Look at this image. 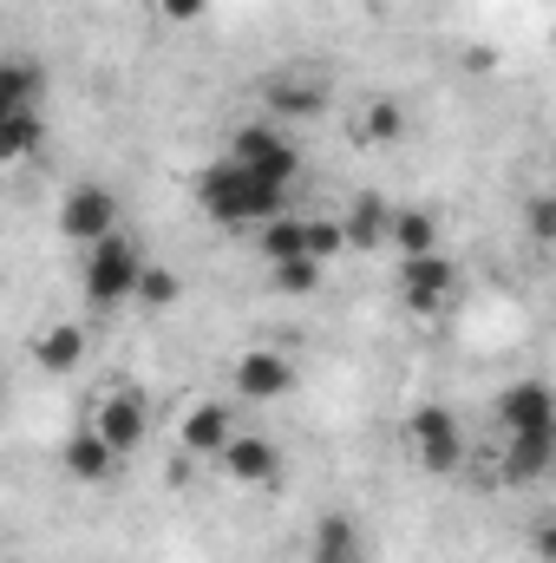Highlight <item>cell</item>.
Returning <instances> with one entry per match:
<instances>
[{
    "instance_id": "3957f363",
    "label": "cell",
    "mask_w": 556,
    "mask_h": 563,
    "mask_svg": "<svg viewBox=\"0 0 556 563\" xmlns=\"http://www.w3.org/2000/svg\"><path fill=\"white\" fill-rule=\"evenodd\" d=\"M334 106V73L314 59H281L263 73V119L276 125H308Z\"/></svg>"
},
{
    "instance_id": "52a82bcc",
    "label": "cell",
    "mask_w": 556,
    "mask_h": 563,
    "mask_svg": "<svg viewBox=\"0 0 556 563\" xmlns=\"http://www.w3.org/2000/svg\"><path fill=\"white\" fill-rule=\"evenodd\" d=\"M53 230H59L73 250H92V243H105L112 230H125V223H119V197H112L105 184H66V197H59V210H53Z\"/></svg>"
},
{
    "instance_id": "5b68a950",
    "label": "cell",
    "mask_w": 556,
    "mask_h": 563,
    "mask_svg": "<svg viewBox=\"0 0 556 563\" xmlns=\"http://www.w3.org/2000/svg\"><path fill=\"white\" fill-rule=\"evenodd\" d=\"M223 157H236L249 177H263L276 190H294V177H301V144L288 139V125H276V119H243L230 132V151Z\"/></svg>"
},
{
    "instance_id": "7c38bea8",
    "label": "cell",
    "mask_w": 556,
    "mask_h": 563,
    "mask_svg": "<svg viewBox=\"0 0 556 563\" xmlns=\"http://www.w3.org/2000/svg\"><path fill=\"white\" fill-rule=\"evenodd\" d=\"M119 465H125V459L112 452V439H105L92 420H79L66 439H59V472H66L73 485H112Z\"/></svg>"
},
{
    "instance_id": "2e32d148",
    "label": "cell",
    "mask_w": 556,
    "mask_h": 563,
    "mask_svg": "<svg viewBox=\"0 0 556 563\" xmlns=\"http://www.w3.org/2000/svg\"><path fill=\"white\" fill-rule=\"evenodd\" d=\"M393 203L380 197V190H360V197H347V210H341V230H347V250H380V243H393Z\"/></svg>"
},
{
    "instance_id": "ba28073f",
    "label": "cell",
    "mask_w": 556,
    "mask_h": 563,
    "mask_svg": "<svg viewBox=\"0 0 556 563\" xmlns=\"http://www.w3.org/2000/svg\"><path fill=\"white\" fill-rule=\"evenodd\" d=\"M400 301H407V314H419V321L445 314V308L458 301V263H452L445 250L407 256V263H400Z\"/></svg>"
},
{
    "instance_id": "4316f807",
    "label": "cell",
    "mask_w": 556,
    "mask_h": 563,
    "mask_svg": "<svg viewBox=\"0 0 556 563\" xmlns=\"http://www.w3.org/2000/svg\"><path fill=\"white\" fill-rule=\"evenodd\" d=\"M531 551H537V563H556V511L531 531Z\"/></svg>"
},
{
    "instance_id": "8992f818",
    "label": "cell",
    "mask_w": 556,
    "mask_h": 563,
    "mask_svg": "<svg viewBox=\"0 0 556 563\" xmlns=\"http://www.w3.org/2000/svg\"><path fill=\"white\" fill-rule=\"evenodd\" d=\"M256 250H263V263H288V256L334 263L347 250V230H341V217H294V210H281L276 223L256 230Z\"/></svg>"
},
{
    "instance_id": "7402d4cb",
    "label": "cell",
    "mask_w": 556,
    "mask_h": 563,
    "mask_svg": "<svg viewBox=\"0 0 556 563\" xmlns=\"http://www.w3.org/2000/svg\"><path fill=\"white\" fill-rule=\"evenodd\" d=\"M393 250H400V263H407V256H432V250H438V217L419 210V203H407V210L393 217Z\"/></svg>"
},
{
    "instance_id": "484cf974",
    "label": "cell",
    "mask_w": 556,
    "mask_h": 563,
    "mask_svg": "<svg viewBox=\"0 0 556 563\" xmlns=\"http://www.w3.org/2000/svg\"><path fill=\"white\" fill-rule=\"evenodd\" d=\"M151 13H157L164 26H197V20L210 13V0H151Z\"/></svg>"
},
{
    "instance_id": "277c9868",
    "label": "cell",
    "mask_w": 556,
    "mask_h": 563,
    "mask_svg": "<svg viewBox=\"0 0 556 563\" xmlns=\"http://www.w3.org/2000/svg\"><path fill=\"white\" fill-rule=\"evenodd\" d=\"M400 439H407V459H413L425 478H452L465 459H471V439H465V420L445 407V400H425L407 413L400 426Z\"/></svg>"
},
{
    "instance_id": "4fadbf2b",
    "label": "cell",
    "mask_w": 556,
    "mask_h": 563,
    "mask_svg": "<svg viewBox=\"0 0 556 563\" xmlns=\"http://www.w3.org/2000/svg\"><path fill=\"white\" fill-rule=\"evenodd\" d=\"M491 420H498L504 439H518V432H556V387L551 380H511L498 394Z\"/></svg>"
},
{
    "instance_id": "cb8c5ba5",
    "label": "cell",
    "mask_w": 556,
    "mask_h": 563,
    "mask_svg": "<svg viewBox=\"0 0 556 563\" xmlns=\"http://www.w3.org/2000/svg\"><path fill=\"white\" fill-rule=\"evenodd\" d=\"M518 223H524V236H531V243L556 250V190H531V197H524V210H518Z\"/></svg>"
},
{
    "instance_id": "9c48e42d",
    "label": "cell",
    "mask_w": 556,
    "mask_h": 563,
    "mask_svg": "<svg viewBox=\"0 0 556 563\" xmlns=\"http://www.w3.org/2000/svg\"><path fill=\"white\" fill-rule=\"evenodd\" d=\"M230 387H236V400H249V407H276L294 394V361L281 354V347H243L236 361H230Z\"/></svg>"
},
{
    "instance_id": "d4e9b609",
    "label": "cell",
    "mask_w": 556,
    "mask_h": 563,
    "mask_svg": "<svg viewBox=\"0 0 556 563\" xmlns=\"http://www.w3.org/2000/svg\"><path fill=\"white\" fill-rule=\"evenodd\" d=\"M177 295H184V276H177L170 263H151V269H144V288H138L144 308H177Z\"/></svg>"
},
{
    "instance_id": "30bf717a",
    "label": "cell",
    "mask_w": 556,
    "mask_h": 563,
    "mask_svg": "<svg viewBox=\"0 0 556 563\" xmlns=\"http://www.w3.org/2000/svg\"><path fill=\"white\" fill-rule=\"evenodd\" d=\"M216 465L236 492H281V472H288V459H281V445L269 432H236Z\"/></svg>"
},
{
    "instance_id": "7a4b0ae2",
    "label": "cell",
    "mask_w": 556,
    "mask_h": 563,
    "mask_svg": "<svg viewBox=\"0 0 556 563\" xmlns=\"http://www.w3.org/2000/svg\"><path fill=\"white\" fill-rule=\"evenodd\" d=\"M144 269H151V256L138 250V236H125V230H112L105 243L79 250V288H86V301H92V308L138 301Z\"/></svg>"
},
{
    "instance_id": "5bb4252c",
    "label": "cell",
    "mask_w": 556,
    "mask_h": 563,
    "mask_svg": "<svg viewBox=\"0 0 556 563\" xmlns=\"http://www.w3.org/2000/svg\"><path fill=\"white\" fill-rule=\"evenodd\" d=\"M236 432H243V426H236V413H230L223 400H197V407L177 420V445H184L190 459H223Z\"/></svg>"
},
{
    "instance_id": "603a6c76",
    "label": "cell",
    "mask_w": 556,
    "mask_h": 563,
    "mask_svg": "<svg viewBox=\"0 0 556 563\" xmlns=\"http://www.w3.org/2000/svg\"><path fill=\"white\" fill-rule=\"evenodd\" d=\"M327 276V263H314V256H288V263H269V288L276 295H314Z\"/></svg>"
},
{
    "instance_id": "9a60e30c",
    "label": "cell",
    "mask_w": 556,
    "mask_h": 563,
    "mask_svg": "<svg viewBox=\"0 0 556 563\" xmlns=\"http://www.w3.org/2000/svg\"><path fill=\"white\" fill-rule=\"evenodd\" d=\"M308 563H367V531L354 511H321L308 531Z\"/></svg>"
},
{
    "instance_id": "d6986e66",
    "label": "cell",
    "mask_w": 556,
    "mask_h": 563,
    "mask_svg": "<svg viewBox=\"0 0 556 563\" xmlns=\"http://www.w3.org/2000/svg\"><path fill=\"white\" fill-rule=\"evenodd\" d=\"M46 139V112L40 106H0V164L7 170H20L33 151Z\"/></svg>"
},
{
    "instance_id": "8fae6325",
    "label": "cell",
    "mask_w": 556,
    "mask_h": 563,
    "mask_svg": "<svg viewBox=\"0 0 556 563\" xmlns=\"http://www.w3.org/2000/svg\"><path fill=\"white\" fill-rule=\"evenodd\" d=\"M86 420H92L99 432H105V439H112V452H119V459L144 452V439H151V407H144L138 387H112V394H99Z\"/></svg>"
},
{
    "instance_id": "ac0fdd59",
    "label": "cell",
    "mask_w": 556,
    "mask_h": 563,
    "mask_svg": "<svg viewBox=\"0 0 556 563\" xmlns=\"http://www.w3.org/2000/svg\"><path fill=\"white\" fill-rule=\"evenodd\" d=\"M33 367H40V374H53V380L79 374V367H86V328L53 321L46 334H33Z\"/></svg>"
},
{
    "instance_id": "44dd1931",
    "label": "cell",
    "mask_w": 556,
    "mask_h": 563,
    "mask_svg": "<svg viewBox=\"0 0 556 563\" xmlns=\"http://www.w3.org/2000/svg\"><path fill=\"white\" fill-rule=\"evenodd\" d=\"M40 92H46L40 59L33 53H7V66H0V106H40Z\"/></svg>"
},
{
    "instance_id": "ffe728a7",
    "label": "cell",
    "mask_w": 556,
    "mask_h": 563,
    "mask_svg": "<svg viewBox=\"0 0 556 563\" xmlns=\"http://www.w3.org/2000/svg\"><path fill=\"white\" fill-rule=\"evenodd\" d=\"M354 139H360V144H400V139H407V106H400V99H387V92H380V99H367V106L354 112Z\"/></svg>"
},
{
    "instance_id": "6da1fadb",
    "label": "cell",
    "mask_w": 556,
    "mask_h": 563,
    "mask_svg": "<svg viewBox=\"0 0 556 563\" xmlns=\"http://www.w3.org/2000/svg\"><path fill=\"white\" fill-rule=\"evenodd\" d=\"M197 203H203L223 230H263V223H276L281 210H288V190L249 177L236 157H210V164L197 170Z\"/></svg>"
},
{
    "instance_id": "e0dca14e",
    "label": "cell",
    "mask_w": 556,
    "mask_h": 563,
    "mask_svg": "<svg viewBox=\"0 0 556 563\" xmlns=\"http://www.w3.org/2000/svg\"><path fill=\"white\" fill-rule=\"evenodd\" d=\"M551 472H556V432H518V439H504V459H498L504 485H537Z\"/></svg>"
}]
</instances>
